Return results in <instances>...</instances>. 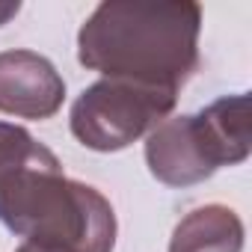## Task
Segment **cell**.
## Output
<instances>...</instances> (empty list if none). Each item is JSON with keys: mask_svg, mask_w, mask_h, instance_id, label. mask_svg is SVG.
<instances>
[{"mask_svg": "<svg viewBox=\"0 0 252 252\" xmlns=\"http://www.w3.org/2000/svg\"><path fill=\"white\" fill-rule=\"evenodd\" d=\"M15 252H71V249H63V246H48V243H33V240H24Z\"/></svg>", "mask_w": 252, "mask_h": 252, "instance_id": "cell-7", "label": "cell"}, {"mask_svg": "<svg viewBox=\"0 0 252 252\" xmlns=\"http://www.w3.org/2000/svg\"><path fill=\"white\" fill-rule=\"evenodd\" d=\"M65 101V80L36 51L0 54V113L18 119H51Z\"/></svg>", "mask_w": 252, "mask_h": 252, "instance_id": "cell-5", "label": "cell"}, {"mask_svg": "<svg viewBox=\"0 0 252 252\" xmlns=\"http://www.w3.org/2000/svg\"><path fill=\"white\" fill-rule=\"evenodd\" d=\"M178 92L107 80L86 86L71 107V134L92 152H122L172 113Z\"/></svg>", "mask_w": 252, "mask_h": 252, "instance_id": "cell-4", "label": "cell"}, {"mask_svg": "<svg viewBox=\"0 0 252 252\" xmlns=\"http://www.w3.org/2000/svg\"><path fill=\"white\" fill-rule=\"evenodd\" d=\"M18 12H21V3H3V0H0V27L9 24Z\"/></svg>", "mask_w": 252, "mask_h": 252, "instance_id": "cell-8", "label": "cell"}, {"mask_svg": "<svg viewBox=\"0 0 252 252\" xmlns=\"http://www.w3.org/2000/svg\"><path fill=\"white\" fill-rule=\"evenodd\" d=\"M202 6L190 0H110L77 33V60L107 80L181 92L199 68Z\"/></svg>", "mask_w": 252, "mask_h": 252, "instance_id": "cell-2", "label": "cell"}, {"mask_svg": "<svg viewBox=\"0 0 252 252\" xmlns=\"http://www.w3.org/2000/svg\"><path fill=\"white\" fill-rule=\"evenodd\" d=\"M0 222L24 240L71 252H113V205L71 181L60 158L27 128L0 122Z\"/></svg>", "mask_w": 252, "mask_h": 252, "instance_id": "cell-1", "label": "cell"}, {"mask_svg": "<svg viewBox=\"0 0 252 252\" xmlns=\"http://www.w3.org/2000/svg\"><path fill=\"white\" fill-rule=\"evenodd\" d=\"M249 95H225L196 116L163 119L146 140L149 172L166 187H193L249 158Z\"/></svg>", "mask_w": 252, "mask_h": 252, "instance_id": "cell-3", "label": "cell"}, {"mask_svg": "<svg viewBox=\"0 0 252 252\" xmlns=\"http://www.w3.org/2000/svg\"><path fill=\"white\" fill-rule=\"evenodd\" d=\"M169 252H243V222L225 205L196 208L175 225Z\"/></svg>", "mask_w": 252, "mask_h": 252, "instance_id": "cell-6", "label": "cell"}]
</instances>
